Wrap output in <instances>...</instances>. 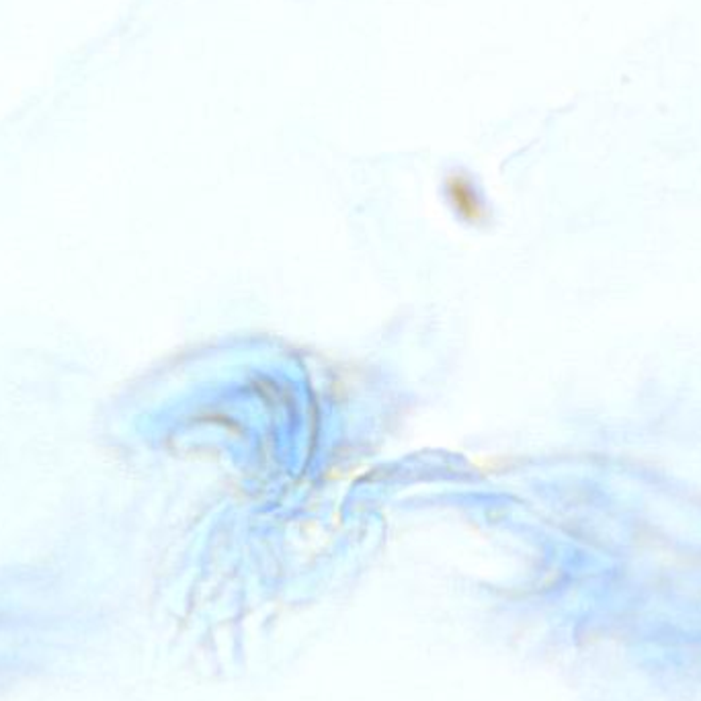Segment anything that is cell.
Listing matches in <instances>:
<instances>
[{"label":"cell","mask_w":701,"mask_h":701,"mask_svg":"<svg viewBox=\"0 0 701 701\" xmlns=\"http://www.w3.org/2000/svg\"><path fill=\"white\" fill-rule=\"evenodd\" d=\"M448 194L451 197V202L456 208L462 211L464 218L474 219L482 214V205H480V199L476 195V191L472 189L470 181L464 175H453L448 181Z\"/></svg>","instance_id":"1"}]
</instances>
